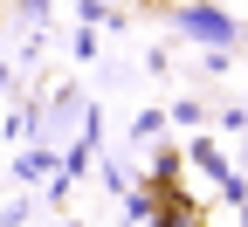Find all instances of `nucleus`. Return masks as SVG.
<instances>
[{"label":"nucleus","mask_w":248,"mask_h":227,"mask_svg":"<svg viewBox=\"0 0 248 227\" xmlns=\"http://www.w3.org/2000/svg\"><path fill=\"white\" fill-rule=\"evenodd\" d=\"M186 28H193V35H207V42H221V35H228V21H221V14H207V7H186Z\"/></svg>","instance_id":"obj_1"}]
</instances>
